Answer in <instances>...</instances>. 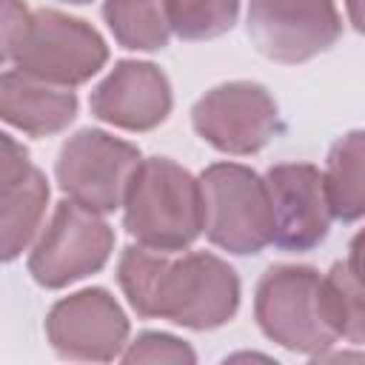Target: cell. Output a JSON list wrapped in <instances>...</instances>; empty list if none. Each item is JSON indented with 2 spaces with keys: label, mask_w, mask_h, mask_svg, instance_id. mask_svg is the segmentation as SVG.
Returning a JSON list of instances; mask_svg holds the SVG:
<instances>
[{
  "label": "cell",
  "mask_w": 365,
  "mask_h": 365,
  "mask_svg": "<svg viewBox=\"0 0 365 365\" xmlns=\"http://www.w3.org/2000/svg\"><path fill=\"white\" fill-rule=\"evenodd\" d=\"M117 282L143 319H168L191 331H214L240 308L237 271L208 251H157L128 245L117 262Z\"/></svg>",
  "instance_id": "6da1fadb"
},
{
  "label": "cell",
  "mask_w": 365,
  "mask_h": 365,
  "mask_svg": "<svg viewBox=\"0 0 365 365\" xmlns=\"http://www.w3.org/2000/svg\"><path fill=\"white\" fill-rule=\"evenodd\" d=\"M123 228L137 245L185 251L205 228L200 177L168 157H145L123 202Z\"/></svg>",
  "instance_id": "7a4b0ae2"
},
{
  "label": "cell",
  "mask_w": 365,
  "mask_h": 365,
  "mask_svg": "<svg viewBox=\"0 0 365 365\" xmlns=\"http://www.w3.org/2000/svg\"><path fill=\"white\" fill-rule=\"evenodd\" d=\"M254 317L271 342L314 359L339 339L325 299V279L311 265H271L257 282Z\"/></svg>",
  "instance_id": "3957f363"
},
{
  "label": "cell",
  "mask_w": 365,
  "mask_h": 365,
  "mask_svg": "<svg viewBox=\"0 0 365 365\" xmlns=\"http://www.w3.org/2000/svg\"><path fill=\"white\" fill-rule=\"evenodd\" d=\"M205 228L211 245L251 257L274 242V211L265 177L240 163H214L200 174Z\"/></svg>",
  "instance_id": "277c9868"
},
{
  "label": "cell",
  "mask_w": 365,
  "mask_h": 365,
  "mask_svg": "<svg viewBox=\"0 0 365 365\" xmlns=\"http://www.w3.org/2000/svg\"><path fill=\"white\" fill-rule=\"evenodd\" d=\"M6 63L37 80L74 88L108 63V46L91 23L57 9H37Z\"/></svg>",
  "instance_id": "5b68a950"
},
{
  "label": "cell",
  "mask_w": 365,
  "mask_h": 365,
  "mask_svg": "<svg viewBox=\"0 0 365 365\" xmlns=\"http://www.w3.org/2000/svg\"><path fill=\"white\" fill-rule=\"evenodd\" d=\"M114 251V231L103 214L63 200L37 234L29 254V274L37 285L57 291L97 274Z\"/></svg>",
  "instance_id": "8992f818"
},
{
  "label": "cell",
  "mask_w": 365,
  "mask_h": 365,
  "mask_svg": "<svg viewBox=\"0 0 365 365\" xmlns=\"http://www.w3.org/2000/svg\"><path fill=\"white\" fill-rule=\"evenodd\" d=\"M140 163L137 145L100 128H80L60 145L54 177L68 200L97 214H111L123 208Z\"/></svg>",
  "instance_id": "52a82bcc"
},
{
  "label": "cell",
  "mask_w": 365,
  "mask_h": 365,
  "mask_svg": "<svg viewBox=\"0 0 365 365\" xmlns=\"http://www.w3.org/2000/svg\"><path fill=\"white\" fill-rule=\"evenodd\" d=\"M194 131L222 154L262 151L279 131V108L271 91L251 80H231L205 91L191 108Z\"/></svg>",
  "instance_id": "ba28073f"
},
{
  "label": "cell",
  "mask_w": 365,
  "mask_h": 365,
  "mask_svg": "<svg viewBox=\"0 0 365 365\" xmlns=\"http://www.w3.org/2000/svg\"><path fill=\"white\" fill-rule=\"evenodd\" d=\"M245 29L262 57L297 66L339 40L342 17L334 0H248Z\"/></svg>",
  "instance_id": "9c48e42d"
},
{
  "label": "cell",
  "mask_w": 365,
  "mask_h": 365,
  "mask_svg": "<svg viewBox=\"0 0 365 365\" xmlns=\"http://www.w3.org/2000/svg\"><path fill=\"white\" fill-rule=\"evenodd\" d=\"M128 317L106 288H83L46 314V339L63 359L111 362L128 345Z\"/></svg>",
  "instance_id": "30bf717a"
},
{
  "label": "cell",
  "mask_w": 365,
  "mask_h": 365,
  "mask_svg": "<svg viewBox=\"0 0 365 365\" xmlns=\"http://www.w3.org/2000/svg\"><path fill=\"white\" fill-rule=\"evenodd\" d=\"M274 211V245L282 251H311L331 231V202L325 174L311 163H279L265 171Z\"/></svg>",
  "instance_id": "8fae6325"
},
{
  "label": "cell",
  "mask_w": 365,
  "mask_h": 365,
  "mask_svg": "<svg viewBox=\"0 0 365 365\" xmlns=\"http://www.w3.org/2000/svg\"><path fill=\"white\" fill-rule=\"evenodd\" d=\"M171 106V83L163 68L148 60L114 63V68L94 86L88 97V108L97 120L125 131H151L163 125Z\"/></svg>",
  "instance_id": "7c38bea8"
},
{
  "label": "cell",
  "mask_w": 365,
  "mask_h": 365,
  "mask_svg": "<svg viewBox=\"0 0 365 365\" xmlns=\"http://www.w3.org/2000/svg\"><path fill=\"white\" fill-rule=\"evenodd\" d=\"M0 191H3V259H17L40 234L48 182L46 174L29 160V151L11 137L0 134Z\"/></svg>",
  "instance_id": "4fadbf2b"
},
{
  "label": "cell",
  "mask_w": 365,
  "mask_h": 365,
  "mask_svg": "<svg viewBox=\"0 0 365 365\" xmlns=\"http://www.w3.org/2000/svg\"><path fill=\"white\" fill-rule=\"evenodd\" d=\"M77 106L71 88L37 80L20 68H9L0 77V117L29 137H48L68 128L77 117Z\"/></svg>",
  "instance_id": "5bb4252c"
},
{
  "label": "cell",
  "mask_w": 365,
  "mask_h": 365,
  "mask_svg": "<svg viewBox=\"0 0 365 365\" xmlns=\"http://www.w3.org/2000/svg\"><path fill=\"white\" fill-rule=\"evenodd\" d=\"M325 191L331 214L339 222L365 217V128L342 134L325 160Z\"/></svg>",
  "instance_id": "9a60e30c"
},
{
  "label": "cell",
  "mask_w": 365,
  "mask_h": 365,
  "mask_svg": "<svg viewBox=\"0 0 365 365\" xmlns=\"http://www.w3.org/2000/svg\"><path fill=\"white\" fill-rule=\"evenodd\" d=\"M103 17L123 48L160 51L171 40L165 0H106Z\"/></svg>",
  "instance_id": "2e32d148"
},
{
  "label": "cell",
  "mask_w": 365,
  "mask_h": 365,
  "mask_svg": "<svg viewBox=\"0 0 365 365\" xmlns=\"http://www.w3.org/2000/svg\"><path fill=\"white\" fill-rule=\"evenodd\" d=\"M322 279L331 322L339 339H348L354 345L365 342V282L348 268L345 259L334 262Z\"/></svg>",
  "instance_id": "e0dca14e"
},
{
  "label": "cell",
  "mask_w": 365,
  "mask_h": 365,
  "mask_svg": "<svg viewBox=\"0 0 365 365\" xmlns=\"http://www.w3.org/2000/svg\"><path fill=\"white\" fill-rule=\"evenodd\" d=\"M242 0H165L171 31L180 40H214L234 29Z\"/></svg>",
  "instance_id": "ac0fdd59"
},
{
  "label": "cell",
  "mask_w": 365,
  "mask_h": 365,
  "mask_svg": "<svg viewBox=\"0 0 365 365\" xmlns=\"http://www.w3.org/2000/svg\"><path fill=\"white\" fill-rule=\"evenodd\" d=\"M123 362H197V354L188 342L163 334V331H143L134 342L125 345Z\"/></svg>",
  "instance_id": "d6986e66"
},
{
  "label": "cell",
  "mask_w": 365,
  "mask_h": 365,
  "mask_svg": "<svg viewBox=\"0 0 365 365\" xmlns=\"http://www.w3.org/2000/svg\"><path fill=\"white\" fill-rule=\"evenodd\" d=\"M3 3V63L9 60V54L14 51L17 40L23 37L29 20H31V11L26 9L23 0H0Z\"/></svg>",
  "instance_id": "ffe728a7"
},
{
  "label": "cell",
  "mask_w": 365,
  "mask_h": 365,
  "mask_svg": "<svg viewBox=\"0 0 365 365\" xmlns=\"http://www.w3.org/2000/svg\"><path fill=\"white\" fill-rule=\"evenodd\" d=\"M345 262H348V268L365 282V228L354 234V240H351V245H348Z\"/></svg>",
  "instance_id": "44dd1931"
},
{
  "label": "cell",
  "mask_w": 365,
  "mask_h": 365,
  "mask_svg": "<svg viewBox=\"0 0 365 365\" xmlns=\"http://www.w3.org/2000/svg\"><path fill=\"white\" fill-rule=\"evenodd\" d=\"M345 9H348V20L351 26L365 34V0H345Z\"/></svg>",
  "instance_id": "7402d4cb"
},
{
  "label": "cell",
  "mask_w": 365,
  "mask_h": 365,
  "mask_svg": "<svg viewBox=\"0 0 365 365\" xmlns=\"http://www.w3.org/2000/svg\"><path fill=\"white\" fill-rule=\"evenodd\" d=\"M60 3H68V6H86V3H91V0H60Z\"/></svg>",
  "instance_id": "603a6c76"
}]
</instances>
